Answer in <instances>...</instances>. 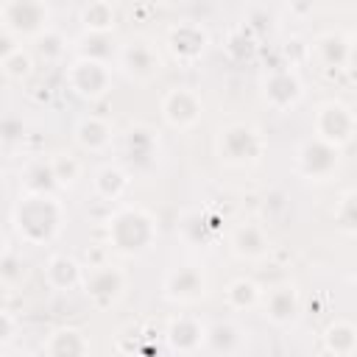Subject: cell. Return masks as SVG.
Returning a JSON list of instances; mask_svg holds the SVG:
<instances>
[{"label": "cell", "mask_w": 357, "mask_h": 357, "mask_svg": "<svg viewBox=\"0 0 357 357\" xmlns=\"http://www.w3.org/2000/svg\"><path fill=\"white\" fill-rule=\"evenodd\" d=\"M61 218H64L61 204L53 195L28 192L25 198H20V204L14 209V229L25 243L42 245L59 234Z\"/></svg>", "instance_id": "6da1fadb"}, {"label": "cell", "mask_w": 357, "mask_h": 357, "mask_svg": "<svg viewBox=\"0 0 357 357\" xmlns=\"http://www.w3.org/2000/svg\"><path fill=\"white\" fill-rule=\"evenodd\" d=\"M109 240H112L114 251H120L126 257H139L156 240V223L145 209L123 206L109 220Z\"/></svg>", "instance_id": "7a4b0ae2"}, {"label": "cell", "mask_w": 357, "mask_h": 357, "mask_svg": "<svg viewBox=\"0 0 357 357\" xmlns=\"http://www.w3.org/2000/svg\"><path fill=\"white\" fill-rule=\"evenodd\" d=\"M218 156L226 165H254L259 162L262 151H265V139L262 134L251 126V123H229L218 131Z\"/></svg>", "instance_id": "3957f363"}, {"label": "cell", "mask_w": 357, "mask_h": 357, "mask_svg": "<svg viewBox=\"0 0 357 357\" xmlns=\"http://www.w3.org/2000/svg\"><path fill=\"white\" fill-rule=\"evenodd\" d=\"M357 131V117L354 112L340 103V100H326L318 106L315 112V137L335 145V148H343Z\"/></svg>", "instance_id": "277c9868"}, {"label": "cell", "mask_w": 357, "mask_h": 357, "mask_svg": "<svg viewBox=\"0 0 357 357\" xmlns=\"http://www.w3.org/2000/svg\"><path fill=\"white\" fill-rule=\"evenodd\" d=\"M67 81H70V86H73L75 95H81L86 100H98L112 86V67L106 61H100V59L78 56L67 67Z\"/></svg>", "instance_id": "5b68a950"}, {"label": "cell", "mask_w": 357, "mask_h": 357, "mask_svg": "<svg viewBox=\"0 0 357 357\" xmlns=\"http://www.w3.org/2000/svg\"><path fill=\"white\" fill-rule=\"evenodd\" d=\"M3 31L20 36H42L47 31V6L36 0H11L0 8Z\"/></svg>", "instance_id": "8992f818"}, {"label": "cell", "mask_w": 357, "mask_h": 357, "mask_svg": "<svg viewBox=\"0 0 357 357\" xmlns=\"http://www.w3.org/2000/svg\"><path fill=\"white\" fill-rule=\"evenodd\" d=\"M117 64H120V70H123L128 78L145 84V81H153V78L159 75V70H162V56L156 53V47H153L151 42H145V39H131V42H126V45L117 50Z\"/></svg>", "instance_id": "52a82bcc"}, {"label": "cell", "mask_w": 357, "mask_h": 357, "mask_svg": "<svg viewBox=\"0 0 357 357\" xmlns=\"http://www.w3.org/2000/svg\"><path fill=\"white\" fill-rule=\"evenodd\" d=\"M84 290L98 310H106L120 301L126 290V273L114 265H92L84 273Z\"/></svg>", "instance_id": "ba28073f"}, {"label": "cell", "mask_w": 357, "mask_h": 357, "mask_svg": "<svg viewBox=\"0 0 357 357\" xmlns=\"http://www.w3.org/2000/svg\"><path fill=\"white\" fill-rule=\"evenodd\" d=\"M337 162H340V148H335V145H329V142H324L318 137L301 142L298 145V153H296V165H298V173L304 178L324 181V178L332 176V170L337 167Z\"/></svg>", "instance_id": "9c48e42d"}, {"label": "cell", "mask_w": 357, "mask_h": 357, "mask_svg": "<svg viewBox=\"0 0 357 357\" xmlns=\"http://www.w3.org/2000/svg\"><path fill=\"white\" fill-rule=\"evenodd\" d=\"M162 117L167 120V126H173L178 131L192 128L201 120V98L187 86L167 89L162 98Z\"/></svg>", "instance_id": "30bf717a"}, {"label": "cell", "mask_w": 357, "mask_h": 357, "mask_svg": "<svg viewBox=\"0 0 357 357\" xmlns=\"http://www.w3.org/2000/svg\"><path fill=\"white\" fill-rule=\"evenodd\" d=\"M206 293V273L198 265L173 268L165 276V298L176 304H192Z\"/></svg>", "instance_id": "8fae6325"}, {"label": "cell", "mask_w": 357, "mask_h": 357, "mask_svg": "<svg viewBox=\"0 0 357 357\" xmlns=\"http://www.w3.org/2000/svg\"><path fill=\"white\" fill-rule=\"evenodd\" d=\"M159 156V137L148 126H131L126 131V145H123V162L131 170H151Z\"/></svg>", "instance_id": "7c38bea8"}, {"label": "cell", "mask_w": 357, "mask_h": 357, "mask_svg": "<svg viewBox=\"0 0 357 357\" xmlns=\"http://www.w3.org/2000/svg\"><path fill=\"white\" fill-rule=\"evenodd\" d=\"M298 307H301V296H298V287L293 282H279L273 284L265 296H262V310H265V318L276 326H284L290 324L296 315H298Z\"/></svg>", "instance_id": "4fadbf2b"}, {"label": "cell", "mask_w": 357, "mask_h": 357, "mask_svg": "<svg viewBox=\"0 0 357 357\" xmlns=\"http://www.w3.org/2000/svg\"><path fill=\"white\" fill-rule=\"evenodd\" d=\"M167 343L176 354L181 357H190L195 354L201 346H206V326L192 318V315H178L170 321V329H167Z\"/></svg>", "instance_id": "5bb4252c"}, {"label": "cell", "mask_w": 357, "mask_h": 357, "mask_svg": "<svg viewBox=\"0 0 357 357\" xmlns=\"http://www.w3.org/2000/svg\"><path fill=\"white\" fill-rule=\"evenodd\" d=\"M167 50L178 61H195L206 50V33L195 22H181L167 31Z\"/></svg>", "instance_id": "9a60e30c"}, {"label": "cell", "mask_w": 357, "mask_h": 357, "mask_svg": "<svg viewBox=\"0 0 357 357\" xmlns=\"http://www.w3.org/2000/svg\"><path fill=\"white\" fill-rule=\"evenodd\" d=\"M231 251L240 257V259H248V262H259L268 257L271 251V240L265 234V229L254 220L248 223H240L234 231H231Z\"/></svg>", "instance_id": "2e32d148"}, {"label": "cell", "mask_w": 357, "mask_h": 357, "mask_svg": "<svg viewBox=\"0 0 357 357\" xmlns=\"http://www.w3.org/2000/svg\"><path fill=\"white\" fill-rule=\"evenodd\" d=\"M265 100L273 109H279V112L293 109L301 100V81H298V75L290 73V70H273L265 78Z\"/></svg>", "instance_id": "e0dca14e"}, {"label": "cell", "mask_w": 357, "mask_h": 357, "mask_svg": "<svg viewBox=\"0 0 357 357\" xmlns=\"http://www.w3.org/2000/svg\"><path fill=\"white\" fill-rule=\"evenodd\" d=\"M45 354L47 357H86L89 354V340L81 329L75 326H61L50 332L45 340Z\"/></svg>", "instance_id": "ac0fdd59"}, {"label": "cell", "mask_w": 357, "mask_h": 357, "mask_svg": "<svg viewBox=\"0 0 357 357\" xmlns=\"http://www.w3.org/2000/svg\"><path fill=\"white\" fill-rule=\"evenodd\" d=\"M45 279L53 290H73L78 284H84V271L81 265L67 257V254H56L47 259V268H45Z\"/></svg>", "instance_id": "d6986e66"}, {"label": "cell", "mask_w": 357, "mask_h": 357, "mask_svg": "<svg viewBox=\"0 0 357 357\" xmlns=\"http://www.w3.org/2000/svg\"><path fill=\"white\" fill-rule=\"evenodd\" d=\"M75 142L84 148V151H92V153H100L112 145V128L106 120L100 117H84L78 126H75Z\"/></svg>", "instance_id": "ffe728a7"}, {"label": "cell", "mask_w": 357, "mask_h": 357, "mask_svg": "<svg viewBox=\"0 0 357 357\" xmlns=\"http://www.w3.org/2000/svg\"><path fill=\"white\" fill-rule=\"evenodd\" d=\"M324 343L337 357H351L357 349V326L349 321H332L324 332Z\"/></svg>", "instance_id": "44dd1931"}, {"label": "cell", "mask_w": 357, "mask_h": 357, "mask_svg": "<svg viewBox=\"0 0 357 357\" xmlns=\"http://www.w3.org/2000/svg\"><path fill=\"white\" fill-rule=\"evenodd\" d=\"M128 190V173L117 165H106L95 173V192L106 201H117L123 198V192Z\"/></svg>", "instance_id": "7402d4cb"}, {"label": "cell", "mask_w": 357, "mask_h": 357, "mask_svg": "<svg viewBox=\"0 0 357 357\" xmlns=\"http://www.w3.org/2000/svg\"><path fill=\"white\" fill-rule=\"evenodd\" d=\"M206 346L215 351V354H234V351H240V346H243V332L234 326V324H229V321H223V324H215V326H209L206 329Z\"/></svg>", "instance_id": "603a6c76"}, {"label": "cell", "mask_w": 357, "mask_h": 357, "mask_svg": "<svg viewBox=\"0 0 357 357\" xmlns=\"http://www.w3.org/2000/svg\"><path fill=\"white\" fill-rule=\"evenodd\" d=\"M226 304L231 307V310H251V307H257L259 301H262V290H259V284L254 282V279H234V282H229V287H226Z\"/></svg>", "instance_id": "cb8c5ba5"}, {"label": "cell", "mask_w": 357, "mask_h": 357, "mask_svg": "<svg viewBox=\"0 0 357 357\" xmlns=\"http://www.w3.org/2000/svg\"><path fill=\"white\" fill-rule=\"evenodd\" d=\"M318 53H321L324 64H329V67H343V64H349V59H351V45H349V39H346L343 33H324V36L318 39Z\"/></svg>", "instance_id": "d4e9b609"}, {"label": "cell", "mask_w": 357, "mask_h": 357, "mask_svg": "<svg viewBox=\"0 0 357 357\" xmlns=\"http://www.w3.org/2000/svg\"><path fill=\"white\" fill-rule=\"evenodd\" d=\"M81 22L86 33H109L114 28V8L112 3H89L81 8Z\"/></svg>", "instance_id": "484cf974"}, {"label": "cell", "mask_w": 357, "mask_h": 357, "mask_svg": "<svg viewBox=\"0 0 357 357\" xmlns=\"http://www.w3.org/2000/svg\"><path fill=\"white\" fill-rule=\"evenodd\" d=\"M25 187L28 192H42V195H50V190L56 187V176H53V165L50 159L47 162H31L25 167Z\"/></svg>", "instance_id": "4316f807"}, {"label": "cell", "mask_w": 357, "mask_h": 357, "mask_svg": "<svg viewBox=\"0 0 357 357\" xmlns=\"http://www.w3.org/2000/svg\"><path fill=\"white\" fill-rule=\"evenodd\" d=\"M50 165H53V176H56L59 187H73L81 178V162L73 153H56L50 159Z\"/></svg>", "instance_id": "83f0119b"}, {"label": "cell", "mask_w": 357, "mask_h": 357, "mask_svg": "<svg viewBox=\"0 0 357 357\" xmlns=\"http://www.w3.org/2000/svg\"><path fill=\"white\" fill-rule=\"evenodd\" d=\"M0 64H3V73H6V78H25L28 73H31V67H33V61H31V53L20 45V47H14L11 53H6V56H0Z\"/></svg>", "instance_id": "f1b7e54d"}, {"label": "cell", "mask_w": 357, "mask_h": 357, "mask_svg": "<svg viewBox=\"0 0 357 357\" xmlns=\"http://www.w3.org/2000/svg\"><path fill=\"white\" fill-rule=\"evenodd\" d=\"M22 273H25L22 257L14 248H6L3 251V259H0V279H3V284L6 287H14L17 282H22Z\"/></svg>", "instance_id": "f546056e"}, {"label": "cell", "mask_w": 357, "mask_h": 357, "mask_svg": "<svg viewBox=\"0 0 357 357\" xmlns=\"http://www.w3.org/2000/svg\"><path fill=\"white\" fill-rule=\"evenodd\" d=\"M335 218H337V226H340L343 231L357 234V192H346V195L340 198Z\"/></svg>", "instance_id": "4dcf8cb0"}, {"label": "cell", "mask_w": 357, "mask_h": 357, "mask_svg": "<svg viewBox=\"0 0 357 357\" xmlns=\"http://www.w3.org/2000/svg\"><path fill=\"white\" fill-rule=\"evenodd\" d=\"M36 50L47 59V61H53V59H59L61 53H64V39L59 36V33H53V31H45L42 36H36Z\"/></svg>", "instance_id": "1f68e13d"}, {"label": "cell", "mask_w": 357, "mask_h": 357, "mask_svg": "<svg viewBox=\"0 0 357 357\" xmlns=\"http://www.w3.org/2000/svg\"><path fill=\"white\" fill-rule=\"evenodd\" d=\"M0 335H3V346H8L14 340V318L8 310L0 315Z\"/></svg>", "instance_id": "d6a6232c"}, {"label": "cell", "mask_w": 357, "mask_h": 357, "mask_svg": "<svg viewBox=\"0 0 357 357\" xmlns=\"http://www.w3.org/2000/svg\"><path fill=\"white\" fill-rule=\"evenodd\" d=\"M6 357H31V354H25V351H8Z\"/></svg>", "instance_id": "836d02e7"}]
</instances>
